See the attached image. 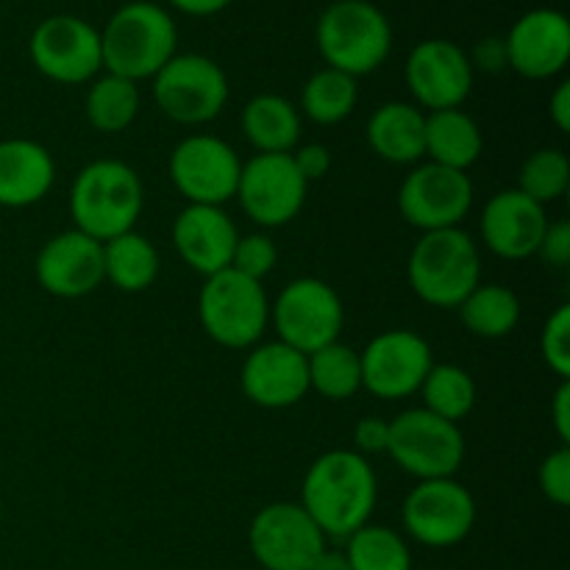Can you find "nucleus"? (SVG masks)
<instances>
[{"mask_svg": "<svg viewBox=\"0 0 570 570\" xmlns=\"http://www.w3.org/2000/svg\"><path fill=\"white\" fill-rule=\"evenodd\" d=\"M546 228H549L546 206L523 195L521 189L495 193L484 204L482 239L501 259L518 262L538 254Z\"/></svg>", "mask_w": 570, "mask_h": 570, "instance_id": "21", "label": "nucleus"}, {"mask_svg": "<svg viewBox=\"0 0 570 570\" xmlns=\"http://www.w3.org/2000/svg\"><path fill=\"white\" fill-rule=\"evenodd\" d=\"M198 317L212 343L232 351H248L259 343L271 323V301L262 282L226 267L204 278Z\"/></svg>", "mask_w": 570, "mask_h": 570, "instance_id": "6", "label": "nucleus"}, {"mask_svg": "<svg viewBox=\"0 0 570 570\" xmlns=\"http://www.w3.org/2000/svg\"><path fill=\"white\" fill-rule=\"evenodd\" d=\"M159 250L134 228L104 243V278L128 295L145 293L159 276Z\"/></svg>", "mask_w": 570, "mask_h": 570, "instance_id": "27", "label": "nucleus"}, {"mask_svg": "<svg viewBox=\"0 0 570 570\" xmlns=\"http://www.w3.org/2000/svg\"><path fill=\"white\" fill-rule=\"evenodd\" d=\"M289 156H293L295 167H298L301 176L306 178V184L323 178L328 173V167H332V154H328L326 145H317V142L298 145Z\"/></svg>", "mask_w": 570, "mask_h": 570, "instance_id": "40", "label": "nucleus"}, {"mask_svg": "<svg viewBox=\"0 0 570 570\" xmlns=\"http://www.w3.org/2000/svg\"><path fill=\"white\" fill-rule=\"evenodd\" d=\"M390 440V421L384 417H362L354 429L356 454H387Z\"/></svg>", "mask_w": 570, "mask_h": 570, "instance_id": "39", "label": "nucleus"}, {"mask_svg": "<svg viewBox=\"0 0 570 570\" xmlns=\"http://www.w3.org/2000/svg\"><path fill=\"white\" fill-rule=\"evenodd\" d=\"M154 100L181 126H204L228 104V76L204 53H176L154 78Z\"/></svg>", "mask_w": 570, "mask_h": 570, "instance_id": "8", "label": "nucleus"}, {"mask_svg": "<svg viewBox=\"0 0 570 570\" xmlns=\"http://www.w3.org/2000/svg\"><path fill=\"white\" fill-rule=\"evenodd\" d=\"M376 501L379 482L371 462L356 451L334 449L306 468L298 504L326 538L348 540L371 523Z\"/></svg>", "mask_w": 570, "mask_h": 570, "instance_id": "1", "label": "nucleus"}, {"mask_svg": "<svg viewBox=\"0 0 570 570\" xmlns=\"http://www.w3.org/2000/svg\"><path fill=\"white\" fill-rule=\"evenodd\" d=\"M482 128L468 111L443 109L426 115V159L432 165L468 173L482 156Z\"/></svg>", "mask_w": 570, "mask_h": 570, "instance_id": "26", "label": "nucleus"}, {"mask_svg": "<svg viewBox=\"0 0 570 570\" xmlns=\"http://www.w3.org/2000/svg\"><path fill=\"white\" fill-rule=\"evenodd\" d=\"M309 570H351L348 560H345L343 551H323L321 557L315 560V566H312Z\"/></svg>", "mask_w": 570, "mask_h": 570, "instance_id": "45", "label": "nucleus"}, {"mask_svg": "<svg viewBox=\"0 0 570 570\" xmlns=\"http://www.w3.org/2000/svg\"><path fill=\"white\" fill-rule=\"evenodd\" d=\"M538 488L551 504L568 507L570 504V449L560 445L551 451L538 468Z\"/></svg>", "mask_w": 570, "mask_h": 570, "instance_id": "37", "label": "nucleus"}, {"mask_svg": "<svg viewBox=\"0 0 570 570\" xmlns=\"http://www.w3.org/2000/svg\"><path fill=\"white\" fill-rule=\"evenodd\" d=\"M549 115L562 134L570 131V81H562L549 100Z\"/></svg>", "mask_w": 570, "mask_h": 570, "instance_id": "43", "label": "nucleus"}, {"mask_svg": "<svg viewBox=\"0 0 570 570\" xmlns=\"http://www.w3.org/2000/svg\"><path fill=\"white\" fill-rule=\"evenodd\" d=\"M56 181V161L45 145L33 139L0 142V206L26 209L39 204Z\"/></svg>", "mask_w": 570, "mask_h": 570, "instance_id": "23", "label": "nucleus"}, {"mask_svg": "<svg viewBox=\"0 0 570 570\" xmlns=\"http://www.w3.org/2000/svg\"><path fill=\"white\" fill-rule=\"evenodd\" d=\"M401 521L415 543L426 549H451L476 527V499L454 476L429 479L406 493Z\"/></svg>", "mask_w": 570, "mask_h": 570, "instance_id": "11", "label": "nucleus"}, {"mask_svg": "<svg viewBox=\"0 0 570 570\" xmlns=\"http://www.w3.org/2000/svg\"><path fill=\"white\" fill-rule=\"evenodd\" d=\"M239 234L223 206L187 204L173 223V245L189 271L215 276L232 265Z\"/></svg>", "mask_w": 570, "mask_h": 570, "instance_id": "22", "label": "nucleus"}, {"mask_svg": "<svg viewBox=\"0 0 570 570\" xmlns=\"http://www.w3.org/2000/svg\"><path fill=\"white\" fill-rule=\"evenodd\" d=\"M306 371H309V390L328 401H345L362 390L360 351L343 345L340 340L306 356Z\"/></svg>", "mask_w": 570, "mask_h": 570, "instance_id": "32", "label": "nucleus"}, {"mask_svg": "<svg viewBox=\"0 0 570 570\" xmlns=\"http://www.w3.org/2000/svg\"><path fill=\"white\" fill-rule=\"evenodd\" d=\"M570 187V159L560 148H540L527 156L518 170V187L540 206L554 204Z\"/></svg>", "mask_w": 570, "mask_h": 570, "instance_id": "34", "label": "nucleus"}, {"mask_svg": "<svg viewBox=\"0 0 570 570\" xmlns=\"http://www.w3.org/2000/svg\"><path fill=\"white\" fill-rule=\"evenodd\" d=\"M271 323L278 332V343L309 356L323 345L337 343L343 334V298L323 278H295L271 306Z\"/></svg>", "mask_w": 570, "mask_h": 570, "instance_id": "9", "label": "nucleus"}, {"mask_svg": "<svg viewBox=\"0 0 570 570\" xmlns=\"http://www.w3.org/2000/svg\"><path fill=\"white\" fill-rule=\"evenodd\" d=\"M360 100V87L356 78L334 70V67H321L306 78L301 89V109L317 126H337L351 111L356 109Z\"/></svg>", "mask_w": 570, "mask_h": 570, "instance_id": "30", "label": "nucleus"}, {"mask_svg": "<svg viewBox=\"0 0 570 570\" xmlns=\"http://www.w3.org/2000/svg\"><path fill=\"white\" fill-rule=\"evenodd\" d=\"M309 184L289 154H256L243 161L237 195L245 215L259 228L287 226L304 209Z\"/></svg>", "mask_w": 570, "mask_h": 570, "instance_id": "13", "label": "nucleus"}, {"mask_svg": "<svg viewBox=\"0 0 570 570\" xmlns=\"http://www.w3.org/2000/svg\"><path fill=\"white\" fill-rule=\"evenodd\" d=\"M0 512H3V501H0Z\"/></svg>", "mask_w": 570, "mask_h": 570, "instance_id": "46", "label": "nucleus"}, {"mask_svg": "<svg viewBox=\"0 0 570 570\" xmlns=\"http://www.w3.org/2000/svg\"><path fill=\"white\" fill-rule=\"evenodd\" d=\"M551 417H554V432L562 445L570 443V379L560 382L554 393V404H551Z\"/></svg>", "mask_w": 570, "mask_h": 570, "instance_id": "42", "label": "nucleus"}, {"mask_svg": "<svg viewBox=\"0 0 570 570\" xmlns=\"http://www.w3.org/2000/svg\"><path fill=\"white\" fill-rule=\"evenodd\" d=\"M473 206V181L468 173L426 161L404 178L399 189V212L417 232L460 228Z\"/></svg>", "mask_w": 570, "mask_h": 570, "instance_id": "16", "label": "nucleus"}, {"mask_svg": "<svg viewBox=\"0 0 570 570\" xmlns=\"http://www.w3.org/2000/svg\"><path fill=\"white\" fill-rule=\"evenodd\" d=\"M456 309L468 332L482 340L507 337L521 323V301L504 284H479Z\"/></svg>", "mask_w": 570, "mask_h": 570, "instance_id": "28", "label": "nucleus"}, {"mask_svg": "<svg viewBox=\"0 0 570 570\" xmlns=\"http://www.w3.org/2000/svg\"><path fill=\"white\" fill-rule=\"evenodd\" d=\"M507 67L529 81L560 76L570 61V20L560 9H532L504 37Z\"/></svg>", "mask_w": 570, "mask_h": 570, "instance_id": "18", "label": "nucleus"}, {"mask_svg": "<svg viewBox=\"0 0 570 570\" xmlns=\"http://www.w3.org/2000/svg\"><path fill=\"white\" fill-rule=\"evenodd\" d=\"M248 549L265 570H309L326 551V534L293 501L262 507L248 527Z\"/></svg>", "mask_w": 570, "mask_h": 570, "instance_id": "12", "label": "nucleus"}, {"mask_svg": "<svg viewBox=\"0 0 570 570\" xmlns=\"http://www.w3.org/2000/svg\"><path fill=\"white\" fill-rule=\"evenodd\" d=\"M239 161L237 150L212 134L184 137L170 154V181L187 204L223 206L237 195Z\"/></svg>", "mask_w": 570, "mask_h": 570, "instance_id": "14", "label": "nucleus"}, {"mask_svg": "<svg viewBox=\"0 0 570 570\" xmlns=\"http://www.w3.org/2000/svg\"><path fill=\"white\" fill-rule=\"evenodd\" d=\"M28 56L50 81L65 87L87 83L104 72L100 28L76 14L45 17L28 39Z\"/></svg>", "mask_w": 570, "mask_h": 570, "instance_id": "10", "label": "nucleus"}, {"mask_svg": "<svg viewBox=\"0 0 570 570\" xmlns=\"http://www.w3.org/2000/svg\"><path fill=\"white\" fill-rule=\"evenodd\" d=\"M33 273L39 287L53 298H83L106 282L104 243L76 228L56 234L39 248Z\"/></svg>", "mask_w": 570, "mask_h": 570, "instance_id": "19", "label": "nucleus"}, {"mask_svg": "<svg viewBox=\"0 0 570 570\" xmlns=\"http://www.w3.org/2000/svg\"><path fill=\"white\" fill-rule=\"evenodd\" d=\"M315 42L326 67L351 78L371 76L393 50V26L371 0H334L317 17Z\"/></svg>", "mask_w": 570, "mask_h": 570, "instance_id": "4", "label": "nucleus"}, {"mask_svg": "<svg viewBox=\"0 0 570 570\" xmlns=\"http://www.w3.org/2000/svg\"><path fill=\"white\" fill-rule=\"evenodd\" d=\"M343 554L351 570H412V551L406 540L379 523H367L351 534Z\"/></svg>", "mask_w": 570, "mask_h": 570, "instance_id": "33", "label": "nucleus"}, {"mask_svg": "<svg viewBox=\"0 0 570 570\" xmlns=\"http://www.w3.org/2000/svg\"><path fill=\"white\" fill-rule=\"evenodd\" d=\"M546 265L551 267H568L570 262V223L568 220H557L549 223L546 228L543 239H540L538 254Z\"/></svg>", "mask_w": 570, "mask_h": 570, "instance_id": "38", "label": "nucleus"}, {"mask_svg": "<svg viewBox=\"0 0 570 570\" xmlns=\"http://www.w3.org/2000/svg\"><path fill=\"white\" fill-rule=\"evenodd\" d=\"M410 287L423 304L456 309L482 284V254L462 228L421 234L406 262Z\"/></svg>", "mask_w": 570, "mask_h": 570, "instance_id": "5", "label": "nucleus"}, {"mask_svg": "<svg viewBox=\"0 0 570 570\" xmlns=\"http://www.w3.org/2000/svg\"><path fill=\"white\" fill-rule=\"evenodd\" d=\"M243 131L256 154H293L301 145V109L282 95H254L243 109Z\"/></svg>", "mask_w": 570, "mask_h": 570, "instance_id": "25", "label": "nucleus"}, {"mask_svg": "<svg viewBox=\"0 0 570 570\" xmlns=\"http://www.w3.org/2000/svg\"><path fill=\"white\" fill-rule=\"evenodd\" d=\"M276 262H278V248L276 243H273V237L265 232H256V234H245V237L237 239L232 265L228 267L243 273V276L254 278V282H262L265 276H271Z\"/></svg>", "mask_w": 570, "mask_h": 570, "instance_id": "35", "label": "nucleus"}, {"mask_svg": "<svg viewBox=\"0 0 570 570\" xmlns=\"http://www.w3.org/2000/svg\"><path fill=\"white\" fill-rule=\"evenodd\" d=\"M239 387L262 410H287L309 393L306 356L284 343H256L248 348L239 373Z\"/></svg>", "mask_w": 570, "mask_h": 570, "instance_id": "20", "label": "nucleus"}, {"mask_svg": "<svg viewBox=\"0 0 570 570\" xmlns=\"http://www.w3.org/2000/svg\"><path fill=\"white\" fill-rule=\"evenodd\" d=\"M176 11L189 17H215L220 14L223 9L234 3V0H167Z\"/></svg>", "mask_w": 570, "mask_h": 570, "instance_id": "44", "label": "nucleus"}, {"mask_svg": "<svg viewBox=\"0 0 570 570\" xmlns=\"http://www.w3.org/2000/svg\"><path fill=\"white\" fill-rule=\"evenodd\" d=\"M362 390L384 401L410 399L432 371V345L410 328L382 332L360 351Z\"/></svg>", "mask_w": 570, "mask_h": 570, "instance_id": "15", "label": "nucleus"}, {"mask_svg": "<svg viewBox=\"0 0 570 570\" xmlns=\"http://www.w3.org/2000/svg\"><path fill=\"white\" fill-rule=\"evenodd\" d=\"M145 206L142 178L120 159L89 161L70 187V217L76 232L109 243L137 228Z\"/></svg>", "mask_w": 570, "mask_h": 570, "instance_id": "2", "label": "nucleus"}, {"mask_svg": "<svg viewBox=\"0 0 570 570\" xmlns=\"http://www.w3.org/2000/svg\"><path fill=\"white\" fill-rule=\"evenodd\" d=\"M387 454L417 482L451 479L465 462V434L460 423L443 421L429 410H406L390 421Z\"/></svg>", "mask_w": 570, "mask_h": 570, "instance_id": "7", "label": "nucleus"}, {"mask_svg": "<svg viewBox=\"0 0 570 570\" xmlns=\"http://www.w3.org/2000/svg\"><path fill=\"white\" fill-rule=\"evenodd\" d=\"M540 354L546 365L560 376V382L570 379V306L562 304L546 321L540 332Z\"/></svg>", "mask_w": 570, "mask_h": 570, "instance_id": "36", "label": "nucleus"}, {"mask_svg": "<svg viewBox=\"0 0 570 570\" xmlns=\"http://www.w3.org/2000/svg\"><path fill=\"white\" fill-rule=\"evenodd\" d=\"M104 70L139 83L176 56L178 28L170 11L148 0L120 6L100 31Z\"/></svg>", "mask_w": 570, "mask_h": 570, "instance_id": "3", "label": "nucleus"}, {"mask_svg": "<svg viewBox=\"0 0 570 570\" xmlns=\"http://www.w3.org/2000/svg\"><path fill=\"white\" fill-rule=\"evenodd\" d=\"M468 59H471L473 70L476 67H482V70L488 72H495L501 70V67H507V50H504V39H482V42L473 48V53H468Z\"/></svg>", "mask_w": 570, "mask_h": 570, "instance_id": "41", "label": "nucleus"}, {"mask_svg": "<svg viewBox=\"0 0 570 570\" xmlns=\"http://www.w3.org/2000/svg\"><path fill=\"white\" fill-rule=\"evenodd\" d=\"M367 145L390 165H415L426 159V111L406 100H390L371 115Z\"/></svg>", "mask_w": 570, "mask_h": 570, "instance_id": "24", "label": "nucleus"}, {"mask_svg": "<svg viewBox=\"0 0 570 570\" xmlns=\"http://www.w3.org/2000/svg\"><path fill=\"white\" fill-rule=\"evenodd\" d=\"M139 104H142V98H139L137 83L104 70L89 81L83 111H87V120L95 131L120 134L137 120Z\"/></svg>", "mask_w": 570, "mask_h": 570, "instance_id": "29", "label": "nucleus"}, {"mask_svg": "<svg viewBox=\"0 0 570 570\" xmlns=\"http://www.w3.org/2000/svg\"><path fill=\"white\" fill-rule=\"evenodd\" d=\"M417 393L423 395V410L443 421L460 423L476 406L479 390L465 367L451 365V362H440V365L434 362Z\"/></svg>", "mask_w": 570, "mask_h": 570, "instance_id": "31", "label": "nucleus"}, {"mask_svg": "<svg viewBox=\"0 0 570 570\" xmlns=\"http://www.w3.org/2000/svg\"><path fill=\"white\" fill-rule=\"evenodd\" d=\"M404 81L417 109H462L473 89V65L451 39H423L406 56Z\"/></svg>", "mask_w": 570, "mask_h": 570, "instance_id": "17", "label": "nucleus"}]
</instances>
